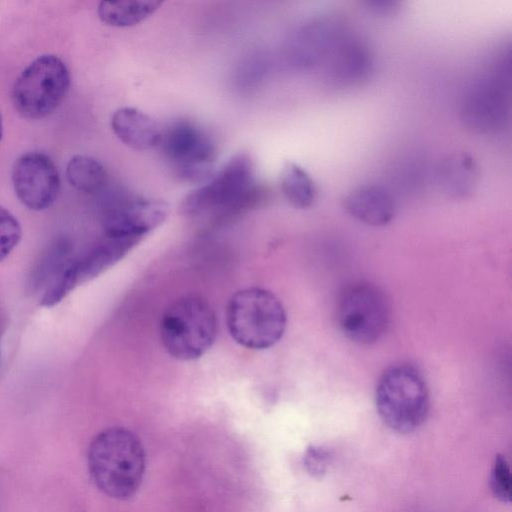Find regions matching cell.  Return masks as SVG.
<instances>
[{
    "mask_svg": "<svg viewBox=\"0 0 512 512\" xmlns=\"http://www.w3.org/2000/svg\"><path fill=\"white\" fill-rule=\"evenodd\" d=\"M72 244L65 237L53 239L41 252L28 279L32 294H40L59 276L72 260Z\"/></svg>",
    "mask_w": 512,
    "mask_h": 512,
    "instance_id": "18",
    "label": "cell"
},
{
    "mask_svg": "<svg viewBox=\"0 0 512 512\" xmlns=\"http://www.w3.org/2000/svg\"><path fill=\"white\" fill-rule=\"evenodd\" d=\"M169 206L160 200L117 197L108 202L102 212L104 234L142 237L161 225Z\"/></svg>",
    "mask_w": 512,
    "mask_h": 512,
    "instance_id": "12",
    "label": "cell"
},
{
    "mask_svg": "<svg viewBox=\"0 0 512 512\" xmlns=\"http://www.w3.org/2000/svg\"><path fill=\"white\" fill-rule=\"evenodd\" d=\"M341 332L351 341L369 345L386 332L390 321V306L383 291L376 285L358 281L340 292L335 309Z\"/></svg>",
    "mask_w": 512,
    "mask_h": 512,
    "instance_id": "8",
    "label": "cell"
},
{
    "mask_svg": "<svg viewBox=\"0 0 512 512\" xmlns=\"http://www.w3.org/2000/svg\"><path fill=\"white\" fill-rule=\"evenodd\" d=\"M367 7L373 13L376 14H390L393 13L398 6V2L395 1H369L366 2Z\"/></svg>",
    "mask_w": 512,
    "mask_h": 512,
    "instance_id": "25",
    "label": "cell"
},
{
    "mask_svg": "<svg viewBox=\"0 0 512 512\" xmlns=\"http://www.w3.org/2000/svg\"><path fill=\"white\" fill-rule=\"evenodd\" d=\"M66 175L71 186L85 193L99 191L107 179L101 162L87 155L73 156L67 164Z\"/></svg>",
    "mask_w": 512,
    "mask_h": 512,
    "instance_id": "21",
    "label": "cell"
},
{
    "mask_svg": "<svg viewBox=\"0 0 512 512\" xmlns=\"http://www.w3.org/2000/svg\"><path fill=\"white\" fill-rule=\"evenodd\" d=\"M437 184L448 196L464 199L475 191L479 168L475 158L466 151H454L445 155L435 170Z\"/></svg>",
    "mask_w": 512,
    "mask_h": 512,
    "instance_id": "16",
    "label": "cell"
},
{
    "mask_svg": "<svg viewBox=\"0 0 512 512\" xmlns=\"http://www.w3.org/2000/svg\"><path fill=\"white\" fill-rule=\"evenodd\" d=\"M2 135H3V120H2V115L0 113V141H1Z\"/></svg>",
    "mask_w": 512,
    "mask_h": 512,
    "instance_id": "26",
    "label": "cell"
},
{
    "mask_svg": "<svg viewBox=\"0 0 512 512\" xmlns=\"http://www.w3.org/2000/svg\"><path fill=\"white\" fill-rule=\"evenodd\" d=\"M254 177V163L246 152L235 154L181 204L182 213L208 225H221L256 207L266 196Z\"/></svg>",
    "mask_w": 512,
    "mask_h": 512,
    "instance_id": "1",
    "label": "cell"
},
{
    "mask_svg": "<svg viewBox=\"0 0 512 512\" xmlns=\"http://www.w3.org/2000/svg\"><path fill=\"white\" fill-rule=\"evenodd\" d=\"M373 66L369 45L348 33L323 63L324 78L333 87H353L370 77Z\"/></svg>",
    "mask_w": 512,
    "mask_h": 512,
    "instance_id": "13",
    "label": "cell"
},
{
    "mask_svg": "<svg viewBox=\"0 0 512 512\" xmlns=\"http://www.w3.org/2000/svg\"><path fill=\"white\" fill-rule=\"evenodd\" d=\"M227 327L233 339L249 349L276 344L286 328V312L270 291L250 287L236 292L227 305Z\"/></svg>",
    "mask_w": 512,
    "mask_h": 512,
    "instance_id": "4",
    "label": "cell"
},
{
    "mask_svg": "<svg viewBox=\"0 0 512 512\" xmlns=\"http://www.w3.org/2000/svg\"><path fill=\"white\" fill-rule=\"evenodd\" d=\"M375 404L383 423L398 433H410L426 420L430 393L421 371L412 364L387 368L378 380Z\"/></svg>",
    "mask_w": 512,
    "mask_h": 512,
    "instance_id": "3",
    "label": "cell"
},
{
    "mask_svg": "<svg viewBox=\"0 0 512 512\" xmlns=\"http://www.w3.org/2000/svg\"><path fill=\"white\" fill-rule=\"evenodd\" d=\"M348 33L342 15L324 13L315 16L293 32L286 47L287 58L297 68H314L325 62Z\"/></svg>",
    "mask_w": 512,
    "mask_h": 512,
    "instance_id": "10",
    "label": "cell"
},
{
    "mask_svg": "<svg viewBox=\"0 0 512 512\" xmlns=\"http://www.w3.org/2000/svg\"><path fill=\"white\" fill-rule=\"evenodd\" d=\"M489 486L493 496L500 502L509 503L511 501V473L509 463L504 455L497 454L494 458Z\"/></svg>",
    "mask_w": 512,
    "mask_h": 512,
    "instance_id": "22",
    "label": "cell"
},
{
    "mask_svg": "<svg viewBox=\"0 0 512 512\" xmlns=\"http://www.w3.org/2000/svg\"><path fill=\"white\" fill-rule=\"evenodd\" d=\"M21 239V226L18 220L0 206V261L4 260Z\"/></svg>",
    "mask_w": 512,
    "mask_h": 512,
    "instance_id": "23",
    "label": "cell"
},
{
    "mask_svg": "<svg viewBox=\"0 0 512 512\" xmlns=\"http://www.w3.org/2000/svg\"><path fill=\"white\" fill-rule=\"evenodd\" d=\"M69 86L65 63L55 55H41L17 78L12 89L14 108L27 119L45 118L59 107Z\"/></svg>",
    "mask_w": 512,
    "mask_h": 512,
    "instance_id": "7",
    "label": "cell"
},
{
    "mask_svg": "<svg viewBox=\"0 0 512 512\" xmlns=\"http://www.w3.org/2000/svg\"><path fill=\"white\" fill-rule=\"evenodd\" d=\"M510 55V54H509ZM509 55L495 63L492 71L474 81L463 95L460 105L462 124L477 134L502 131L510 117Z\"/></svg>",
    "mask_w": 512,
    "mask_h": 512,
    "instance_id": "6",
    "label": "cell"
},
{
    "mask_svg": "<svg viewBox=\"0 0 512 512\" xmlns=\"http://www.w3.org/2000/svg\"><path fill=\"white\" fill-rule=\"evenodd\" d=\"M140 240L135 237L104 234V237L84 256L70 261L68 272L75 287L97 277L114 265Z\"/></svg>",
    "mask_w": 512,
    "mask_h": 512,
    "instance_id": "14",
    "label": "cell"
},
{
    "mask_svg": "<svg viewBox=\"0 0 512 512\" xmlns=\"http://www.w3.org/2000/svg\"><path fill=\"white\" fill-rule=\"evenodd\" d=\"M162 4L155 0L102 1L98 5L100 20L113 27H130L152 15Z\"/></svg>",
    "mask_w": 512,
    "mask_h": 512,
    "instance_id": "19",
    "label": "cell"
},
{
    "mask_svg": "<svg viewBox=\"0 0 512 512\" xmlns=\"http://www.w3.org/2000/svg\"><path fill=\"white\" fill-rule=\"evenodd\" d=\"M111 128L117 138L135 150L158 146L162 130L147 114L133 107H122L114 112Z\"/></svg>",
    "mask_w": 512,
    "mask_h": 512,
    "instance_id": "17",
    "label": "cell"
},
{
    "mask_svg": "<svg viewBox=\"0 0 512 512\" xmlns=\"http://www.w3.org/2000/svg\"><path fill=\"white\" fill-rule=\"evenodd\" d=\"M158 145L180 180L204 184L215 174V145L210 136L193 122H174L162 130Z\"/></svg>",
    "mask_w": 512,
    "mask_h": 512,
    "instance_id": "9",
    "label": "cell"
},
{
    "mask_svg": "<svg viewBox=\"0 0 512 512\" xmlns=\"http://www.w3.org/2000/svg\"><path fill=\"white\" fill-rule=\"evenodd\" d=\"M217 333L215 313L210 304L196 295L184 296L171 304L160 322V336L167 352L180 360L202 356Z\"/></svg>",
    "mask_w": 512,
    "mask_h": 512,
    "instance_id": "5",
    "label": "cell"
},
{
    "mask_svg": "<svg viewBox=\"0 0 512 512\" xmlns=\"http://www.w3.org/2000/svg\"><path fill=\"white\" fill-rule=\"evenodd\" d=\"M344 210L354 219L370 226L390 223L396 214V203L382 186L366 184L352 189L343 199Z\"/></svg>",
    "mask_w": 512,
    "mask_h": 512,
    "instance_id": "15",
    "label": "cell"
},
{
    "mask_svg": "<svg viewBox=\"0 0 512 512\" xmlns=\"http://www.w3.org/2000/svg\"><path fill=\"white\" fill-rule=\"evenodd\" d=\"M331 461V452L320 446L307 447L303 455V465L306 471L315 478H321L326 474Z\"/></svg>",
    "mask_w": 512,
    "mask_h": 512,
    "instance_id": "24",
    "label": "cell"
},
{
    "mask_svg": "<svg viewBox=\"0 0 512 512\" xmlns=\"http://www.w3.org/2000/svg\"><path fill=\"white\" fill-rule=\"evenodd\" d=\"M280 187L288 202L298 209L310 207L317 188L308 172L294 162H286L280 172Z\"/></svg>",
    "mask_w": 512,
    "mask_h": 512,
    "instance_id": "20",
    "label": "cell"
},
{
    "mask_svg": "<svg viewBox=\"0 0 512 512\" xmlns=\"http://www.w3.org/2000/svg\"><path fill=\"white\" fill-rule=\"evenodd\" d=\"M14 191L30 210L49 208L60 191V177L53 161L44 153L28 152L21 155L12 169Z\"/></svg>",
    "mask_w": 512,
    "mask_h": 512,
    "instance_id": "11",
    "label": "cell"
},
{
    "mask_svg": "<svg viewBox=\"0 0 512 512\" xmlns=\"http://www.w3.org/2000/svg\"><path fill=\"white\" fill-rule=\"evenodd\" d=\"M145 466L144 447L126 428L103 430L90 443L89 473L96 487L108 497L132 498L141 485Z\"/></svg>",
    "mask_w": 512,
    "mask_h": 512,
    "instance_id": "2",
    "label": "cell"
}]
</instances>
